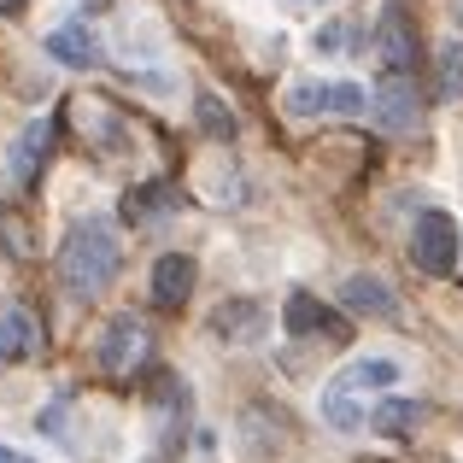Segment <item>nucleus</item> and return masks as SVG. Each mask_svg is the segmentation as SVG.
Instances as JSON below:
<instances>
[{
    "label": "nucleus",
    "mask_w": 463,
    "mask_h": 463,
    "mask_svg": "<svg viewBox=\"0 0 463 463\" xmlns=\"http://www.w3.org/2000/svg\"><path fill=\"white\" fill-rule=\"evenodd\" d=\"M458 252H463V229H458L452 212H422L411 223V264L422 276H452Z\"/></svg>",
    "instance_id": "3"
},
{
    "label": "nucleus",
    "mask_w": 463,
    "mask_h": 463,
    "mask_svg": "<svg viewBox=\"0 0 463 463\" xmlns=\"http://www.w3.org/2000/svg\"><path fill=\"white\" fill-rule=\"evenodd\" d=\"M393 382H399V364L393 358H358V364H346V370L328 382V393H323L328 429L358 434L364 429V399H370V393H387Z\"/></svg>",
    "instance_id": "2"
},
{
    "label": "nucleus",
    "mask_w": 463,
    "mask_h": 463,
    "mask_svg": "<svg viewBox=\"0 0 463 463\" xmlns=\"http://www.w3.org/2000/svg\"><path fill=\"white\" fill-rule=\"evenodd\" d=\"M141 463H165V458H141Z\"/></svg>",
    "instance_id": "21"
},
{
    "label": "nucleus",
    "mask_w": 463,
    "mask_h": 463,
    "mask_svg": "<svg viewBox=\"0 0 463 463\" xmlns=\"http://www.w3.org/2000/svg\"><path fill=\"white\" fill-rule=\"evenodd\" d=\"M375 112H382L387 129H417L422 124V94L411 82V71H387L382 94H375Z\"/></svg>",
    "instance_id": "8"
},
{
    "label": "nucleus",
    "mask_w": 463,
    "mask_h": 463,
    "mask_svg": "<svg viewBox=\"0 0 463 463\" xmlns=\"http://www.w3.org/2000/svg\"><path fill=\"white\" fill-rule=\"evenodd\" d=\"M422 417H429L422 399H382V405L370 411V429L387 434V440H411V434L422 429Z\"/></svg>",
    "instance_id": "13"
},
{
    "label": "nucleus",
    "mask_w": 463,
    "mask_h": 463,
    "mask_svg": "<svg viewBox=\"0 0 463 463\" xmlns=\"http://www.w3.org/2000/svg\"><path fill=\"white\" fill-rule=\"evenodd\" d=\"M118 264H124V241L106 217H82L77 229L59 247V282L71 288L77 299H94L118 282Z\"/></svg>",
    "instance_id": "1"
},
{
    "label": "nucleus",
    "mask_w": 463,
    "mask_h": 463,
    "mask_svg": "<svg viewBox=\"0 0 463 463\" xmlns=\"http://www.w3.org/2000/svg\"><path fill=\"white\" fill-rule=\"evenodd\" d=\"M205 328H212L217 340H229V346H252V340L270 328V317H264L259 299H223V306L212 311V323H205Z\"/></svg>",
    "instance_id": "7"
},
{
    "label": "nucleus",
    "mask_w": 463,
    "mask_h": 463,
    "mask_svg": "<svg viewBox=\"0 0 463 463\" xmlns=\"http://www.w3.org/2000/svg\"><path fill=\"white\" fill-rule=\"evenodd\" d=\"M42 352V323L30 306H0V364H18Z\"/></svg>",
    "instance_id": "10"
},
{
    "label": "nucleus",
    "mask_w": 463,
    "mask_h": 463,
    "mask_svg": "<svg viewBox=\"0 0 463 463\" xmlns=\"http://www.w3.org/2000/svg\"><path fill=\"white\" fill-rule=\"evenodd\" d=\"M340 299H346V311H358V317H393V311H399V299L387 294L375 276H346Z\"/></svg>",
    "instance_id": "14"
},
{
    "label": "nucleus",
    "mask_w": 463,
    "mask_h": 463,
    "mask_svg": "<svg viewBox=\"0 0 463 463\" xmlns=\"http://www.w3.org/2000/svg\"><path fill=\"white\" fill-rule=\"evenodd\" d=\"M364 106H375V100L358 89V82H317V77H306V82L288 89V112L294 118H358Z\"/></svg>",
    "instance_id": "4"
},
{
    "label": "nucleus",
    "mask_w": 463,
    "mask_h": 463,
    "mask_svg": "<svg viewBox=\"0 0 463 463\" xmlns=\"http://www.w3.org/2000/svg\"><path fill=\"white\" fill-rule=\"evenodd\" d=\"M47 147H53V124L42 118V124H30V129L18 136V153H12V176H18V182H30L35 170L47 165Z\"/></svg>",
    "instance_id": "15"
},
{
    "label": "nucleus",
    "mask_w": 463,
    "mask_h": 463,
    "mask_svg": "<svg viewBox=\"0 0 463 463\" xmlns=\"http://www.w3.org/2000/svg\"><path fill=\"white\" fill-rule=\"evenodd\" d=\"M0 463H35V458H24V452H12V446H0Z\"/></svg>",
    "instance_id": "20"
},
{
    "label": "nucleus",
    "mask_w": 463,
    "mask_h": 463,
    "mask_svg": "<svg viewBox=\"0 0 463 463\" xmlns=\"http://www.w3.org/2000/svg\"><path fill=\"white\" fill-rule=\"evenodd\" d=\"M194 282H200V264H194L188 252H165V259L153 264V306L176 311L182 299L194 294Z\"/></svg>",
    "instance_id": "9"
},
{
    "label": "nucleus",
    "mask_w": 463,
    "mask_h": 463,
    "mask_svg": "<svg viewBox=\"0 0 463 463\" xmlns=\"http://www.w3.org/2000/svg\"><path fill=\"white\" fill-rule=\"evenodd\" d=\"M47 53H53L59 65H71V71H94L100 65V42H94V30H82V18L59 24V30L47 35Z\"/></svg>",
    "instance_id": "12"
},
{
    "label": "nucleus",
    "mask_w": 463,
    "mask_h": 463,
    "mask_svg": "<svg viewBox=\"0 0 463 463\" xmlns=\"http://www.w3.org/2000/svg\"><path fill=\"white\" fill-rule=\"evenodd\" d=\"M282 323H288V335H299V340H328V346H346L352 340V323L340 317L335 306H323L317 294H288V311H282Z\"/></svg>",
    "instance_id": "5"
},
{
    "label": "nucleus",
    "mask_w": 463,
    "mask_h": 463,
    "mask_svg": "<svg viewBox=\"0 0 463 463\" xmlns=\"http://www.w3.org/2000/svg\"><path fill=\"white\" fill-rule=\"evenodd\" d=\"M200 124H205V136H223V141L235 136V118H229L223 106L212 100V94H200Z\"/></svg>",
    "instance_id": "17"
},
{
    "label": "nucleus",
    "mask_w": 463,
    "mask_h": 463,
    "mask_svg": "<svg viewBox=\"0 0 463 463\" xmlns=\"http://www.w3.org/2000/svg\"><path fill=\"white\" fill-rule=\"evenodd\" d=\"M0 229H6V247L24 259V252H30V229H24V217H18V212H6V217H0Z\"/></svg>",
    "instance_id": "18"
},
{
    "label": "nucleus",
    "mask_w": 463,
    "mask_h": 463,
    "mask_svg": "<svg viewBox=\"0 0 463 463\" xmlns=\"http://www.w3.org/2000/svg\"><path fill=\"white\" fill-rule=\"evenodd\" d=\"M375 53H382L387 71H411L417 65V30L405 24V12L387 6L382 12V30H375Z\"/></svg>",
    "instance_id": "11"
},
{
    "label": "nucleus",
    "mask_w": 463,
    "mask_h": 463,
    "mask_svg": "<svg viewBox=\"0 0 463 463\" xmlns=\"http://www.w3.org/2000/svg\"><path fill=\"white\" fill-rule=\"evenodd\" d=\"M24 6L30 0H0V18H24Z\"/></svg>",
    "instance_id": "19"
},
{
    "label": "nucleus",
    "mask_w": 463,
    "mask_h": 463,
    "mask_svg": "<svg viewBox=\"0 0 463 463\" xmlns=\"http://www.w3.org/2000/svg\"><path fill=\"white\" fill-rule=\"evenodd\" d=\"M141 358H147V328H141L136 317H112L106 335H100V370L106 375H129Z\"/></svg>",
    "instance_id": "6"
},
{
    "label": "nucleus",
    "mask_w": 463,
    "mask_h": 463,
    "mask_svg": "<svg viewBox=\"0 0 463 463\" xmlns=\"http://www.w3.org/2000/svg\"><path fill=\"white\" fill-rule=\"evenodd\" d=\"M434 94L440 100H463V42L458 35L434 53Z\"/></svg>",
    "instance_id": "16"
}]
</instances>
